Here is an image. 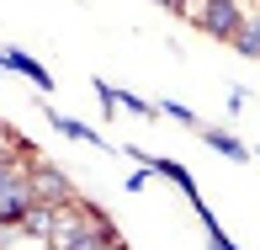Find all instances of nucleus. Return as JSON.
<instances>
[{"instance_id": "obj_1", "label": "nucleus", "mask_w": 260, "mask_h": 250, "mask_svg": "<svg viewBox=\"0 0 260 250\" xmlns=\"http://www.w3.org/2000/svg\"><path fill=\"white\" fill-rule=\"evenodd\" d=\"M202 27L212 32V38L234 43V38H239V27H244V11H239V0H207V6H202Z\"/></svg>"}, {"instance_id": "obj_2", "label": "nucleus", "mask_w": 260, "mask_h": 250, "mask_svg": "<svg viewBox=\"0 0 260 250\" xmlns=\"http://www.w3.org/2000/svg\"><path fill=\"white\" fill-rule=\"evenodd\" d=\"M32 192H38V202H69V197H75V186L64 181V171L38 165V176H32Z\"/></svg>"}, {"instance_id": "obj_3", "label": "nucleus", "mask_w": 260, "mask_h": 250, "mask_svg": "<svg viewBox=\"0 0 260 250\" xmlns=\"http://www.w3.org/2000/svg\"><path fill=\"white\" fill-rule=\"evenodd\" d=\"M0 64H6V69H16V75H27L32 86H38V91H48V86H53V75H48V69H43L38 59H27V53H16V48H6V53H0Z\"/></svg>"}, {"instance_id": "obj_4", "label": "nucleus", "mask_w": 260, "mask_h": 250, "mask_svg": "<svg viewBox=\"0 0 260 250\" xmlns=\"http://www.w3.org/2000/svg\"><path fill=\"white\" fill-rule=\"evenodd\" d=\"M202 138H207V144L218 149V154H229V160H250V149H244V144H239L234 133H218V128H202Z\"/></svg>"}, {"instance_id": "obj_5", "label": "nucleus", "mask_w": 260, "mask_h": 250, "mask_svg": "<svg viewBox=\"0 0 260 250\" xmlns=\"http://www.w3.org/2000/svg\"><path fill=\"white\" fill-rule=\"evenodd\" d=\"M144 165H154L159 176H170V181L181 186V192H191V197H197V186H191V176H186V171H181V165H175V160H144Z\"/></svg>"}, {"instance_id": "obj_6", "label": "nucleus", "mask_w": 260, "mask_h": 250, "mask_svg": "<svg viewBox=\"0 0 260 250\" xmlns=\"http://www.w3.org/2000/svg\"><path fill=\"white\" fill-rule=\"evenodd\" d=\"M234 48H239V53H250V59H260V21H244V27H239V38H234Z\"/></svg>"}, {"instance_id": "obj_7", "label": "nucleus", "mask_w": 260, "mask_h": 250, "mask_svg": "<svg viewBox=\"0 0 260 250\" xmlns=\"http://www.w3.org/2000/svg\"><path fill=\"white\" fill-rule=\"evenodd\" d=\"M53 128H58V133H69V138H85V144H101V133H90L85 123H75V117H53Z\"/></svg>"}, {"instance_id": "obj_8", "label": "nucleus", "mask_w": 260, "mask_h": 250, "mask_svg": "<svg viewBox=\"0 0 260 250\" xmlns=\"http://www.w3.org/2000/svg\"><path fill=\"white\" fill-rule=\"evenodd\" d=\"M154 6H170V11H186V0H154Z\"/></svg>"}]
</instances>
